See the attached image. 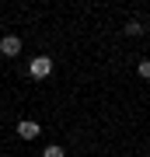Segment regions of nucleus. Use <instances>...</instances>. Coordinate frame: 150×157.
Wrapping results in <instances>:
<instances>
[{
	"mask_svg": "<svg viewBox=\"0 0 150 157\" xmlns=\"http://www.w3.org/2000/svg\"><path fill=\"white\" fill-rule=\"evenodd\" d=\"M39 133L42 129H39V122H32V119H21V122H17V136H21V140H35Z\"/></svg>",
	"mask_w": 150,
	"mask_h": 157,
	"instance_id": "nucleus-3",
	"label": "nucleus"
},
{
	"mask_svg": "<svg viewBox=\"0 0 150 157\" xmlns=\"http://www.w3.org/2000/svg\"><path fill=\"white\" fill-rule=\"evenodd\" d=\"M21 52V39L17 35H4L0 39V56H17Z\"/></svg>",
	"mask_w": 150,
	"mask_h": 157,
	"instance_id": "nucleus-2",
	"label": "nucleus"
},
{
	"mask_svg": "<svg viewBox=\"0 0 150 157\" xmlns=\"http://www.w3.org/2000/svg\"><path fill=\"white\" fill-rule=\"evenodd\" d=\"M42 157H63V147H60V143H52V147H45V150H42Z\"/></svg>",
	"mask_w": 150,
	"mask_h": 157,
	"instance_id": "nucleus-5",
	"label": "nucleus"
},
{
	"mask_svg": "<svg viewBox=\"0 0 150 157\" xmlns=\"http://www.w3.org/2000/svg\"><path fill=\"white\" fill-rule=\"evenodd\" d=\"M147 28H143V25H140V21H129L126 25V35H143Z\"/></svg>",
	"mask_w": 150,
	"mask_h": 157,
	"instance_id": "nucleus-4",
	"label": "nucleus"
},
{
	"mask_svg": "<svg viewBox=\"0 0 150 157\" xmlns=\"http://www.w3.org/2000/svg\"><path fill=\"white\" fill-rule=\"evenodd\" d=\"M28 73H32L35 80L49 77V73H52V59H49V56H35L32 63H28Z\"/></svg>",
	"mask_w": 150,
	"mask_h": 157,
	"instance_id": "nucleus-1",
	"label": "nucleus"
},
{
	"mask_svg": "<svg viewBox=\"0 0 150 157\" xmlns=\"http://www.w3.org/2000/svg\"><path fill=\"white\" fill-rule=\"evenodd\" d=\"M140 77L150 80V59H140Z\"/></svg>",
	"mask_w": 150,
	"mask_h": 157,
	"instance_id": "nucleus-6",
	"label": "nucleus"
}]
</instances>
